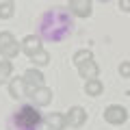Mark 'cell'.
Returning a JSON list of instances; mask_svg holds the SVG:
<instances>
[{
  "label": "cell",
  "instance_id": "cell-15",
  "mask_svg": "<svg viewBox=\"0 0 130 130\" xmlns=\"http://www.w3.org/2000/svg\"><path fill=\"white\" fill-rule=\"evenodd\" d=\"M119 76L121 78H130V61H121L119 63Z\"/></svg>",
  "mask_w": 130,
  "mask_h": 130
},
{
  "label": "cell",
  "instance_id": "cell-4",
  "mask_svg": "<svg viewBox=\"0 0 130 130\" xmlns=\"http://www.w3.org/2000/svg\"><path fill=\"white\" fill-rule=\"evenodd\" d=\"M30 91L32 89L26 85L24 76H18V78L9 80V95L13 98V100H20V98H24V95H30Z\"/></svg>",
  "mask_w": 130,
  "mask_h": 130
},
{
  "label": "cell",
  "instance_id": "cell-8",
  "mask_svg": "<svg viewBox=\"0 0 130 130\" xmlns=\"http://www.w3.org/2000/svg\"><path fill=\"white\" fill-rule=\"evenodd\" d=\"M46 126L50 130H67L70 124H67V115L65 113H48L46 115Z\"/></svg>",
  "mask_w": 130,
  "mask_h": 130
},
{
  "label": "cell",
  "instance_id": "cell-2",
  "mask_svg": "<svg viewBox=\"0 0 130 130\" xmlns=\"http://www.w3.org/2000/svg\"><path fill=\"white\" fill-rule=\"evenodd\" d=\"M20 52H22V41L15 39L13 32H9V30L0 32V56L7 61H13Z\"/></svg>",
  "mask_w": 130,
  "mask_h": 130
},
{
  "label": "cell",
  "instance_id": "cell-16",
  "mask_svg": "<svg viewBox=\"0 0 130 130\" xmlns=\"http://www.w3.org/2000/svg\"><path fill=\"white\" fill-rule=\"evenodd\" d=\"M119 9L124 13H130V0H119Z\"/></svg>",
  "mask_w": 130,
  "mask_h": 130
},
{
  "label": "cell",
  "instance_id": "cell-12",
  "mask_svg": "<svg viewBox=\"0 0 130 130\" xmlns=\"http://www.w3.org/2000/svg\"><path fill=\"white\" fill-rule=\"evenodd\" d=\"M11 74H13V63L7 61V59H2L0 61V87H2V85H9Z\"/></svg>",
  "mask_w": 130,
  "mask_h": 130
},
{
  "label": "cell",
  "instance_id": "cell-13",
  "mask_svg": "<svg viewBox=\"0 0 130 130\" xmlns=\"http://www.w3.org/2000/svg\"><path fill=\"white\" fill-rule=\"evenodd\" d=\"M30 63L35 65V67H46V65L50 63V52L48 50H39L37 54L30 56Z\"/></svg>",
  "mask_w": 130,
  "mask_h": 130
},
{
  "label": "cell",
  "instance_id": "cell-11",
  "mask_svg": "<svg viewBox=\"0 0 130 130\" xmlns=\"http://www.w3.org/2000/svg\"><path fill=\"white\" fill-rule=\"evenodd\" d=\"M104 91V85L100 78H93V80H85V93L89 98H100Z\"/></svg>",
  "mask_w": 130,
  "mask_h": 130
},
{
  "label": "cell",
  "instance_id": "cell-10",
  "mask_svg": "<svg viewBox=\"0 0 130 130\" xmlns=\"http://www.w3.org/2000/svg\"><path fill=\"white\" fill-rule=\"evenodd\" d=\"M24 80H26V85L30 89H39V87H43L46 76H43V72L39 70V67H30V70H26V74H24Z\"/></svg>",
  "mask_w": 130,
  "mask_h": 130
},
{
  "label": "cell",
  "instance_id": "cell-18",
  "mask_svg": "<svg viewBox=\"0 0 130 130\" xmlns=\"http://www.w3.org/2000/svg\"><path fill=\"white\" fill-rule=\"evenodd\" d=\"M48 130H50V128H48Z\"/></svg>",
  "mask_w": 130,
  "mask_h": 130
},
{
  "label": "cell",
  "instance_id": "cell-17",
  "mask_svg": "<svg viewBox=\"0 0 130 130\" xmlns=\"http://www.w3.org/2000/svg\"><path fill=\"white\" fill-rule=\"evenodd\" d=\"M11 2H15V0H11Z\"/></svg>",
  "mask_w": 130,
  "mask_h": 130
},
{
  "label": "cell",
  "instance_id": "cell-14",
  "mask_svg": "<svg viewBox=\"0 0 130 130\" xmlns=\"http://www.w3.org/2000/svg\"><path fill=\"white\" fill-rule=\"evenodd\" d=\"M13 15H15V2H11V0L0 2V20H11Z\"/></svg>",
  "mask_w": 130,
  "mask_h": 130
},
{
  "label": "cell",
  "instance_id": "cell-1",
  "mask_svg": "<svg viewBox=\"0 0 130 130\" xmlns=\"http://www.w3.org/2000/svg\"><path fill=\"white\" fill-rule=\"evenodd\" d=\"M74 65L78 74L83 76L85 80H93V78H100V65L95 63V56H93L91 50H78L74 54Z\"/></svg>",
  "mask_w": 130,
  "mask_h": 130
},
{
  "label": "cell",
  "instance_id": "cell-9",
  "mask_svg": "<svg viewBox=\"0 0 130 130\" xmlns=\"http://www.w3.org/2000/svg\"><path fill=\"white\" fill-rule=\"evenodd\" d=\"M30 100H32L35 106H48V104L52 102V91L46 87V85L39 87V89H32L30 91Z\"/></svg>",
  "mask_w": 130,
  "mask_h": 130
},
{
  "label": "cell",
  "instance_id": "cell-5",
  "mask_svg": "<svg viewBox=\"0 0 130 130\" xmlns=\"http://www.w3.org/2000/svg\"><path fill=\"white\" fill-rule=\"evenodd\" d=\"M67 7L76 18H89L93 11V2L91 0H67Z\"/></svg>",
  "mask_w": 130,
  "mask_h": 130
},
{
  "label": "cell",
  "instance_id": "cell-3",
  "mask_svg": "<svg viewBox=\"0 0 130 130\" xmlns=\"http://www.w3.org/2000/svg\"><path fill=\"white\" fill-rule=\"evenodd\" d=\"M104 119L111 126H121L128 121V108L121 106V104H108L104 108Z\"/></svg>",
  "mask_w": 130,
  "mask_h": 130
},
{
  "label": "cell",
  "instance_id": "cell-7",
  "mask_svg": "<svg viewBox=\"0 0 130 130\" xmlns=\"http://www.w3.org/2000/svg\"><path fill=\"white\" fill-rule=\"evenodd\" d=\"M65 115H67L70 128H80V126H85V121H87V111H85L83 106H72Z\"/></svg>",
  "mask_w": 130,
  "mask_h": 130
},
{
  "label": "cell",
  "instance_id": "cell-6",
  "mask_svg": "<svg viewBox=\"0 0 130 130\" xmlns=\"http://www.w3.org/2000/svg\"><path fill=\"white\" fill-rule=\"evenodd\" d=\"M39 50H43V41H41L39 35H26L22 39V52L24 54L32 56V54H37Z\"/></svg>",
  "mask_w": 130,
  "mask_h": 130
}]
</instances>
